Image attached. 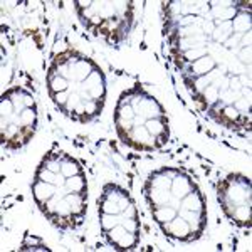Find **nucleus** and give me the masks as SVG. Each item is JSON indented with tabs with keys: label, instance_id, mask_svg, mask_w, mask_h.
<instances>
[{
	"label": "nucleus",
	"instance_id": "1",
	"mask_svg": "<svg viewBox=\"0 0 252 252\" xmlns=\"http://www.w3.org/2000/svg\"><path fill=\"white\" fill-rule=\"evenodd\" d=\"M160 227L166 237L175 239V241H182V242H192V230H190L189 222H187L185 219H182L178 214L172 222L165 223V225H160Z\"/></svg>",
	"mask_w": 252,
	"mask_h": 252
},
{
	"label": "nucleus",
	"instance_id": "2",
	"mask_svg": "<svg viewBox=\"0 0 252 252\" xmlns=\"http://www.w3.org/2000/svg\"><path fill=\"white\" fill-rule=\"evenodd\" d=\"M69 66H71V71H69V81L71 83H83L96 69V64L89 58H84V56L76 64H69Z\"/></svg>",
	"mask_w": 252,
	"mask_h": 252
},
{
	"label": "nucleus",
	"instance_id": "3",
	"mask_svg": "<svg viewBox=\"0 0 252 252\" xmlns=\"http://www.w3.org/2000/svg\"><path fill=\"white\" fill-rule=\"evenodd\" d=\"M103 195H106L108 198H111V200L118 202V205H120L121 209V214H123V210L128 207L131 202H135L131 198V195H129L128 190H125L123 187L120 185H115V184H108L103 187Z\"/></svg>",
	"mask_w": 252,
	"mask_h": 252
},
{
	"label": "nucleus",
	"instance_id": "4",
	"mask_svg": "<svg viewBox=\"0 0 252 252\" xmlns=\"http://www.w3.org/2000/svg\"><path fill=\"white\" fill-rule=\"evenodd\" d=\"M193 187H195V182L192 180V178H190L187 173L180 172V175H178V177H175L172 180L170 192H172V195H175V197H178L182 200L187 193H190V190H192Z\"/></svg>",
	"mask_w": 252,
	"mask_h": 252
},
{
	"label": "nucleus",
	"instance_id": "5",
	"mask_svg": "<svg viewBox=\"0 0 252 252\" xmlns=\"http://www.w3.org/2000/svg\"><path fill=\"white\" fill-rule=\"evenodd\" d=\"M58 192V185L54 184H47V182H40V180H34L32 184V195H34L35 202L42 204V202H47L49 198H52Z\"/></svg>",
	"mask_w": 252,
	"mask_h": 252
},
{
	"label": "nucleus",
	"instance_id": "6",
	"mask_svg": "<svg viewBox=\"0 0 252 252\" xmlns=\"http://www.w3.org/2000/svg\"><path fill=\"white\" fill-rule=\"evenodd\" d=\"M215 67H217V63H215V59L209 58V56H204L202 59H198V61H195V63L190 64L189 72H185V74L190 76V78H198V76L209 74V72L214 71Z\"/></svg>",
	"mask_w": 252,
	"mask_h": 252
},
{
	"label": "nucleus",
	"instance_id": "7",
	"mask_svg": "<svg viewBox=\"0 0 252 252\" xmlns=\"http://www.w3.org/2000/svg\"><path fill=\"white\" fill-rule=\"evenodd\" d=\"M145 128H146V131H148L153 138L161 136V135H168V120H166V116H163V118H153V120H146Z\"/></svg>",
	"mask_w": 252,
	"mask_h": 252
},
{
	"label": "nucleus",
	"instance_id": "8",
	"mask_svg": "<svg viewBox=\"0 0 252 252\" xmlns=\"http://www.w3.org/2000/svg\"><path fill=\"white\" fill-rule=\"evenodd\" d=\"M153 219L157 220L158 225H165V223L172 222L175 217H177V210L170 205H163V207H153L152 209Z\"/></svg>",
	"mask_w": 252,
	"mask_h": 252
},
{
	"label": "nucleus",
	"instance_id": "9",
	"mask_svg": "<svg viewBox=\"0 0 252 252\" xmlns=\"http://www.w3.org/2000/svg\"><path fill=\"white\" fill-rule=\"evenodd\" d=\"M230 219L241 227H251V202H246V204L235 207Z\"/></svg>",
	"mask_w": 252,
	"mask_h": 252
},
{
	"label": "nucleus",
	"instance_id": "10",
	"mask_svg": "<svg viewBox=\"0 0 252 252\" xmlns=\"http://www.w3.org/2000/svg\"><path fill=\"white\" fill-rule=\"evenodd\" d=\"M140 244V234H133V232H126L121 235V239L118 241L115 246V249L118 251H133L136 249V246Z\"/></svg>",
	"mask_w": 252,
	"mask_h": 252
},
{
	"label": "nucleus",
	"instance_id": "11",
	"mask_svg": "<svg viewBox=\"0 0 252 252\" xmlns=\"http://www.w3.org/2000/svg\"><path fill=\"white\" fill-rule=\"evenodd\" d=\"M232 31L235 34H246L251 32V14L249 12H239L232 19Z\"/></svg>",
	"mask_w": 252,
	"mask_h": 252
},
{
	"label": "nucleus",
	"instance_id": "12",
	"mask_svg": "<svg viewBox=\"0 0 252 252\" xmlns=\"http://www.w3.org/2000/svg\"><path fill=\"white\" fill-rule=\"evenodd\" d=\"M96 205H97V212H99V214L121 215V209H120V205H118V202L111 200V198H108L106 195H103V193L99 195V198H97Z\"/></svg>",
	"mask_w": 252,
	"mask_h": 252
},
{
	"label": "nucleus",
	"instance_id": "13",
	"mask_svg": "<svg viewBox=\"0 0 252 252\" xmlns=\"http://www.w3.org/2000/svg\"><path fill=\"white\" fill-rule=\"evenodd\" d=\"M61 173H63L66 178H69V177H74V175L83 173V168H81L79 161L76 160V158H72L71 155H67L63 160V163H61Z\"/></svg>",
	"mask_w": 252,
	"mask_h": 252
},
{
	"label": "nucleus",
	"instance_id": "14",
	"mask_svg": "<svg viewBox=\"0 0 252 252\" xmlns=\"http://www.w3.org/2000/svg\"><path fill=\"white\" fill-rule=\"evenodd\" d=\"M69 86H71V81H67L63 76H47V88L51 94L69 91Z\"/></svg>",
	"mask_w": 252,
	"mask_h": 252
},
{
	"label": "nucleus",
	"instance_id": "15",
	"mask_svg": "<svg viewBox=\"0 0 252 252\" xmlns=\"http://www.w3.org/2000/svg\"><path fill=\"white\" fill-rule=\"evenodd\" d=\"M66 189L67 192H88V184L84 173L66 178Z\"/></svg>",
	"mask_w": 252,
	"mask_h": 252
},
{
	"label": "nucleus",
	"instance_id": "16",
	"mask_svg": "<svg viewBox=\"0 0 252 252\" xmlns=\"http://www.w3.org/2000/svg\"><path fill=\"white\" fill-rule=\"evenodd\" d=\"M172 185V180L168 177H165L160 170H155L152 175L148 177V182H146L145 187H155V189H170Z\"/></svg>",
	"mask_w": 252,
	"mask_h": 252
},
{
	"label": "nucleus",
	"instance_id": "17",
	"mask_svg": "<svg viewBox=\"0 0 252 252\" xmlns=\"http://www.w3.org/2000/svg\"><path fill=\"white\" fill-rule=\"evenodd\" d=\"M123 220V215H115V214H99V223H101V230L108 232L113 227L120 225Z\"/></svg>",
	"mask_w": 252,
	"mask_h": 252
},
{
	"label": "nucleus",
	"instance_id": "18",
	"mask_svg": "<svg viewBox=\"0 0 252 252\" xmlns=\"http://www.w3.org/2000/svg\"><path fill=\"white\" fill-rule=\"evenodd\" d=\"M20 251H51L47 246H44L42 239L39 237H34V235H26V239H24L22 242V247H20Z\"/></svg>",
	"mask_w": 252,
	"mask_h": 252
},
{
	"label": "nucleus",
	"instance_id": "19",
	"mask_svg": "<svg viewBox=\"0 0 252 252\" xmlns=\"http://www.w3.org/2000/svg\"><path fill=\"white\" fill-rule=\"evenodd\" d=\"M204 56H207V47H193V49L185 51L184 54H180V58H182L184 63L192 64V63H195V61L202 59Z\"/></svg>",
	"mask_w": 252,
	"mask_h": 252
},
{
	"label": "nucleus",
	"instance_id": "20",
	"mask_svg": "<svg viewBox=\"0 0 252 252\" xmlns=\"http://www.w3.org/2000/svg\"><path fill=\"white\" fill-rule=\"evenodd\" d=\"M19 121H20V126H32V128H35V125H37V113H35V108L24 109L19 115Z\"/></svg>",
	"mask_w": 252,
	"mask_h": 252
},
{
	"label": "nucleus",
	"instance_id": "21",
	"mask_svg": "<svg viewBox=\"0 0 252 252\" xmlns=\"http://www.w3.org/2000/svg\"><path fill=\"white\" fill-rule=\"evenodd\" d=\"M84 103V109H86V115L89 120L99 116L101 111H103V103L104 101H96V99H89V101H83Z\"/></svg>",
	"mask_w": 252,
	"mask_h": 252
},
{
	"label": "nucleus",
	"instance_id": "22",
	"mask_svg": "<svg viewBox=\"0 0 252 252\" xmlns=\"http://www.w3.org/2000/svg\"><path fill=\"white\" fill-rule=\"evenodd\" d=\"M136 113L135 109H133L131 104H116V111H115V118H120V120H135Z\"/></svg>",
	"mask_w": 252,
	"mask_h": 252
},
{
	"label": "nucleus",
	"instance_id": "23",
	"mask_svg": "<svg viewBox=\"0 0 252 252\" xmlns=\"http://www.w3.org/2000/svg\"><path fill=\"white\" fill-rule=\"evenodd\" d=\"M56 178H58V173L51 172V170L44 168V166H37L34 175V180H40V182H47V184H54L56 185Z\"/></svg>",
	"mask_w": 252,
	"mask_h": 252
},
{
	"label": "nucleus",
	"instance_id": "24",
	"mask_svg": "<svg viewBox=\"0 0 252 252\" xmlns=\"http://www.w3.org/2000/svg\"><path fill=\"white\" fill-rule=\"evenodd\" d=\"M126 232V229L123 227V223H120V225L113 227L111 230H108V232H104V237H106V241L109 246H115V244L120 241L121 235H123Z\"/></svg>",
	"mask_w": 252,
	"mask_h": 252
},
{
	"label": "nucleus",
	"instance_id": "25",
	"mask_svg": "<svg viewBox=\"0 0 252 252\" xmlns=\"http://www.w3.org/2000/svg\"><path fill=\"white\" fill-rule=\"evenodd\" d=\"M200 96L204 97V99L209 103V106L210 104H214L215 101H219V89L214 86V84H210L209 88H205L204 91L200 93Z\"/></svg>",
	"mask_w": 252,
	"mask_h": 252
},
{
	"label": "nucleus",
	"instance_id": "26",
	"mask_svg": "<svg viewBox=\"0 0 252 252\" xmlns=\"http://www.w3.org/2000/svg\"><path fill=\"white\" fill-rule=\"evenodd\" d=\"M69 94H71V91L56 93V94H51V99H52V103H54L56 106L63 111L64 106H66V103H67V99H69Z\"/></svg>",
	"mask_w": 252,
	"mask_h": 252
},
{
	"label": "nucleus",
	"instance_id": "27",
	"mask_svg": "<svg viewBox=\"0 0 252 252\" xmlns=\"http://www.w3.org/2000/svg\"><path fill=\"white\" fill-rule=\"evenodd\" d=\"M123 227L128 232H133V234H140V220L138 219H125L121 220Z\"/></svg>",
	"mask_w": 252,
	"mask_h": 252
},
{
	"label": "nucleus",
	"instance_id": "28",
	"mask_svg": "<svg viewBox=\"0 0 252 252\" xmlns=\"http://www.w3.org/2000/svg\"><path fill=\"white\" fill-rule=\"evenodd\" d=\"M232 106L237 109L239 113H244V111H247L249 113V109H251V97H239V99H235L234 103H232Z\"/></svg>",
	"mask_w": 252,
	"mask_h": 252
},
{
	"label": "nucleus",
	"instance_id": "29",
	"mask_svg": "<svg viewBox=\"0 0 252 252\" xmlns=\"http://www.w3.org/2000/svg\"><path fill=\"white\" fill-rule=\"evenodd\" d=\"M123 215L125 219H138V210H136V205H135V202H131L126 209L123 210Z\"/></svg>",
	"mask_w": 252,
	"mask_h": 252
},
{
	"label": "nucleus",
	"instance_id": "30",
	"mask_svg": "<svg viewBox=\"0 0 252 252\" xmlns=\"http://www.w3.org/2000/svg\"><path fill=\"white\" fill-rule=\"evenodd\" d=\"M160 172L165 175V177H168L170 180H173L175 177H178L180 175L182 170H178V168H168V166H163V168H160Z\"/></svg>",
	"mask_w": 252,
	"mask_h": 252
},
{
	"label": "nucleus",
	"instance_id": "31",
	"mask_svg": "<svg viewBox=\"0 0 252 252\" xmlns=\"http://www.w3.org/2000/svg\"><path fill=\"white\" fill-rule=\"evenodd\" d=\"M22 101H24V106H26V108H35L34 96H32L31 93L24 91V94H22Z\"/></svg>",
	"mask_w": 252,
	"mask_h": 252
}]
</instances>
